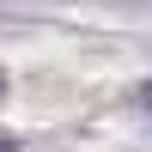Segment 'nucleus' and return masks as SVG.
Returning <instances> with one entry per match:
<instances>
[{"mask_svg":"<svg viewBox=\"0 0 152 152\" xmlns=\"http://www.w3.org/2000/svg\"><path fill=\"white\" fill-rule=\"evenodd\" d=\"M140 110H146V116H152V79L140 85Z\"/></svg>","mask_w":152,"mask_h":152,"instance_id":"obj_1","label":"nucleus"},{"mask_svg":"<svg viewBox=\"0 0 152 152\" xmlns=\"http://www.w3.org/2000/svg\"><path fill=\"white\" fill-rule=\"evenodd\" d=\"M0 152H18V140H12V134H0Z\"/></svg>","mask_w":152,"mask_h":152,"instance_id":"obj_2","label":"nucleus"}]
</instances>
